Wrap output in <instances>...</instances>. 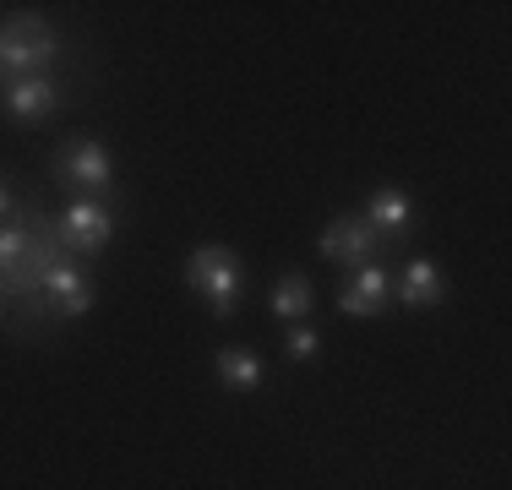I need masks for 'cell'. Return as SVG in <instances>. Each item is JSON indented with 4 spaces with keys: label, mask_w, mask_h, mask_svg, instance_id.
Wrapping results in <instances>:
<instances>
[{
    "label": "cell",
    "mask_w": 512,
    "mask_h": 490,
    "mask_svg": "<svg viewBox=\"0 0 512 490\" xmlns=\"http://www.w3.org/2000/svg\"><path fill=\"white\" fill-rule=\"evenodd\" d=\"M398 300H404L409 311L442 305V300H447V278H442V267H436L431 256H414L404 273H398Z\"/></svg>",
    "instance_id": "8fae6325"
},
{
    "label": "cell",
    "mask_w": 512,
    "mask_h": 490,
    "mask_svg": "<svg viewBox=\"0 0 512 490\" xmlns=\"http://www.w3.org/2000/svg\"><path fill=\"white\" fill-rule=\"evenodd\" d=\"M55 175L66 180V186L88 191V196H109V186H115V164H109L104 142H93V137H77V142L60 147Z\"/></svg>",
    "instance_id": "277c9868"
},
{
    "label": "cell",
    "mask_w": 512,
    "mask_h": 490,
    "mask_svg": "<svg viewBox=\"0 0 512 490\" xmlns=\"http://www.w3.org/2000/svg\"><path fill=\"white\" fill-rule=\"evenodd\" d=\"M11 207H17V202H11V191H6V186H0V218H6V213H11Z\"/></svg>",
    "instance_id": "9a60e30c"
},
{
    "label": "cell",
    "mask_w": 512,
    "mask_h": 490,
    "mask_svg": "<svg viewBox=\"0 0 512 490\" xmlns=\"http://www.w3.org/2000/svg\"><path fill=\"white\" fill-rule=\"evenodd\" d=\"M387 294H393V273H387L382 262L355 267V278L344 284V294H338V311L344 316H376L387 305Z\"/></svg>",
    "instance_id": "ba28073f"
},
{
    "label": "cell",
    "mask_w": 512,
    "mask_h": 490,
    "mask_svg": "<svg viewBox=\"0 0 512 490\" xmlns=\"http://www.w3.org/2000/svg\"><path fill=\"white\" fill-rule=\"evenodd\" d=\"M365 224L382 235V245H387V240H404L409 224H414V202H409L398 186H382L371 202H365Z\"/></svg>",
    "instance_id": "30bf717a"
},
{
    "label": "cell",
    "mask_w": 512,
    "mask_h": 490,
    "mask_svg": "<svg viewBox=\"0 0 512 490\" xmlns=\"http://www.w3.org/2000/svg\"><path fill=\"white\" fill-rule=\"evenodd\" d=\"M0 311H6V289H0Z\"/></svg>",
    "instance_id": "2e32d148"
},
{
    "label": "cell",
    "mask_w": 512,
    "mask_h": 490,
    "mask_svg": "<svg viewBox=\"0 0 512 490\" xmlns=\"http://www.w3.org/2000/svg\"><path fill=\"white\" fill-rule=\"evenodd\" d=\"M186 284L207 300L213 316H235V300H240V284H246V267L229 245H197L186 256Z\"/></svg>",
    "instance_id": "6da1fadb"
},
{
    "label": "cell",
    "mask_w": 512,
    "mask_h": 490,
    "mask_svg": "<svg viewBox=\"0 0 512 490\" xmlns=\"http://www.w3.org/2000/svg\"><path fill=\"white\" fill-rule=\"evenodd\" d=\"M60 55V39L39 17H11L0 28V82L11 77H44V66Z\"/></svg>",
    "instance_id": "7a4b0ae2"
},
{
    "label": "cell",
    "mask_w": 512,
    "mask_h": 490,
    "mask_svg": "<svg viewBox=\"0 0 512 490\" xmlns=\"http://www.w3.org/2000/svg\"><path fill=\"white\" fill-rule=\"evenodd\" d=\"M311 300H316V294H311V284H306V273H284V278L273 284V300H267V305H273L278 322L295 327L300 316H311Z\"/></svg>",
    "instance_id": "4fadbf2b"
},
{
    "label": "cell",
    "mask_w": 512,
    "mask_h": 490,
    "mask_svg": "<svg viewBox=\"0 0 512 490\" xmlns=\"http://www.w3.org/2000/svg\"><path fill=\"white\" fill-rule=\"evenodd\" d=\"M0 109L11 120H50L60 109V88L50 77H11L0 82Z\"/></svg>",
    "instance_id": "52a82bcc"
},
{
    "label": "cell",
    "mask_w": 512,
    "mask_h": 490,
    "mask_svg": "<svg viewBox=\"0 0 512 490\" xmlns=\"http://www.w3.org/2000/svg\"><path fill=\"white\" fill-rule=\"evenodd\" d=\"M55 235L66 245L71 256H99L109 240H115V207L104 202V196H82V202H71L66 213L55 218Z\"/></svg>",
    "instance_id": "3957f363"
},
{
    "label": "cell",
    "mask_w": 512,
    "mask_h": 490,
    "mask_svg": "<svg viewBox=\"0 0 512 490\" xmlns=\"http://www.w3.org/2000/svg\"><path fill=\"white\" fill-rule=\"evenodd\" d=\"M376 251H382V235H376L371 224H365V213H338L333 224L322 229V256L338 267H371Z\"/></svg>",
    "instance_id": "5b68a950"
},
{
    "label": "cell",
    "mask_w": 512,
    "mask_h": 490,
    "mask_svg": "<svg viewBox=\"0 0 512 490\" xmlns=\"http://www.w3.org/2000/svg\"><path fill=\"white\" fill-rule=\"evenodd\" d=\"M316 349H322V338H316V327H306V322H295V327H289V354H295L300 365H306V360H316Z\"/></svg>",
    "instance_id": "5bb4252c"
},
{
    "label": "cell",
    "mask_w": 512,
    "mask_h": 490,
    "mask_svg": "<svg viewBox=\"0 0 512 490\" xmlns=\"http://www.w3.org/2000/svg\"><path fill=\"white\" fill-rule=\"evenodd\" d=\"M44 300H50V311L55 316H66V322H77V316H88L93 311V278H88V267L77 262V256H66V262H55L50 273H44Z\"/></svg>",
    "instance_id": "8992f818"
},
{
    "label": "cell",
    "mask_w": 512,
    "mask_h": 490,
    "mask_svg": "<svg viewBox=\"0 0 512 490\" xmlns=\"http://www.w3.org/2000/svg\"><path fill=\"white\" fill-rule=\"evenodd\" d=\"M213 376L229 392H256L267 382V365H262V354H256V349H218L213 354Z\"/></svg>",
    "instance_id": "7c38bea8"
},
{
    "label": "cell",
    "mask_w": 512,
    "mask_h": 490,
    "mask_svg": "<svg viewBox=\"0 0 512 490\" xmlns=\"http://www.w3.org/2000/svg\"><path fill=\"white\" fill-rule=\"evenodd\" d=\"M33 218H39V213H33L28 202H17L6 218H0V284H6L22 262H28V251H33Z\"/></svg>",
    "instance_id": "9c48e42d"
}]
</instances>
